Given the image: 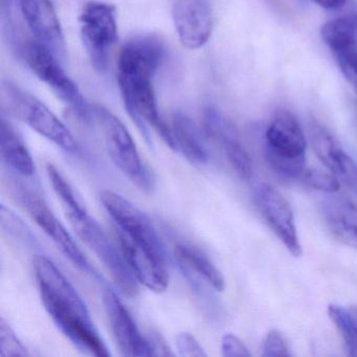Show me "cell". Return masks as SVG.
<instances>
[{"mask_svg": "<svg viewBox=\"0 0 357 357\" xmlns=\"http://www.w3.org/2000/svg\"><path fill=\"white\" fill-rule=\"evenodd\" d=\"M165 55L166 47L158 36L145 35L130 39L119 55L118 83L125 108L147 143L152 144L150 128H153L175 150L172 131L160 118L153 86Z\"/></svg>", "mask_w": 357, "mask_h": 357, "instance_id": "1", "label": "cell"}, {"mask_svg": "<svg viewBox=\"0 0 357 357\" xmlns=\"http://www.w3.org/2000/svg\"><path fill=\"white\" fill-rule=\"evenodd\" d=\"M33 266L45 310L60 331L83 352L97 357L109 356L84 301L55 263L47 257L36 255Z\"/></svg>", "mask_w": 357, "mask_h": 357, "instance_id": "2", "label": "cell"}, {"mask_svg": "<svg viewBox=\"0 0 357 357\" xmlns=\"http://www.w3.org/2000/svg\"><path fill=\"white\" fill-rule=\"evenodd\" d=\"M78 119L97 129L110 160L133 185L144 192L154 189L153 173L142 160L126 127L112 112L100 105H89L86 114Z\"/></svg>", "mask_w": 357, "mask_h": 357, "instance_id": "3", "label": "cell"}, {"mask_svg": "<svg viewBox=\"0 0 357 357\" xmlns=\"http://www.w3.org/2000/svg\"><path fill=\"white\" fill-rule=\"evenodd\" d=\"M306 139L291 112L280 109L265 132V160L285 181H301L306 171Z\"/></svg>", "mask_w": 357, "mask_h": 357, "instance_id": "4", "label": "cell"}, {"mask_svg": "<svg viewBox=\"0 0 357 357\" xmlns=\"http://www.w3.org/2000/svg\"><path fill=\"white\" fill-rule=\"evenodd\" d=\"M0 105L3 114L28 125L64 151L78 153V143L70 129L34 96L11 82H3L0 89Z\"/></svg>", "mask_w": 357, "mask_h": 357, "instance_id": "5", "label": "cell"}, {"mask_svg": "<svg viewBox=\"0 0 357 357\" xmlns=\"http://www.w3.org/2000/svg\"><path fill=\"white\" fill-rule=\"evenodd\" d=\"M68 219L77 235L103 263L121 292L128 298L137 296L139 284L137 278L133 275L121 248H118L108 238L99 222L89 212Z\"/></svg>", "mask_w": 357, "mask_h": 357, "instance_id": "6", "label": "cell"}, {"mask_svg": "<svg viewBox=\"0 0 357 357\" xmlns=\"http://www.w3.org/2000/svg\"><path fill=\"white\" fill-rule=\"evenodd\" d=\"M18 57L30 68L31 72L68 105L77 118L84 116L89 108L76 83L62 68V62L47 47L36 40H30L22 47Z\"/></svg>", "mask_w": 357, "mask_h": 357, "instance_id": "7", "label": "cell"}, {"mask_svg": "<svg viewBox=\"0 0 357 357\" xmlns=\"http://www.w3.org/2000/svg\"><path fill=\"white\" fill-rule=\"evenodd\" d=\"M81 38L87 56L97 72L107 70L110 52L118 40L116 8L103 1H89L80 17Z\"/></svg>", "mask_w": 357, "mask_h": 357, "instance_id": "8", "label": "cell"}, {"mask_svg": "<svg viewBox=\"0 0 357 357\" xmlns=\"http://www.w3.org/2000/svg\"><path fill=\"white\" fill-rule=\"evenodd\" d=\"M16 194L22 206L34 219L35 222L55 242L56 245L63 252L64 256L81 271L97 275L86 257L77 245L74 238L58 220L54 213L50 210L45 200L38 194L24 187H18Z\"/></svg>", "mask_w": 357, "mask_h": 357, "instance_id": "9", "label": "cell"}, {"mask_svg": "<svg viewBox=\"0 0 357 357\" xmlns=\"http://www.w3.org/2000/svg\"><path fill=\"white\" fill-rule=\"evenodd\" d=\"M100 197L104 208L118 227V231L137 243L166 254L153 223L141 208L110 190L102 191Z\"/></svg>", "mask_w": 357, "mask_h": 357, "instance_id": "10", "label": "cell"}, {"mask_svg": "<svg viewBox=\"0 0 357 357\" xmlns=\"http://www.w3.org/2000/svg\"><path fill=\"white\" fill-rule=\"evenodd\" d=\"M259 212L273 233L294 257L302 255V245L296 233L294 212L286 198L273 185L262 183L255 191Z\"/></svg>", "mask_w": 357, "mask_h": 357, "instance_id": "11", "label": "cell"}, {"mask_svg": "<svg viewBox=\"0 0 357 357\" xmlns=\"http://www.w3.org/2000/svg\"><path fill=\"white\" fill-rule=\"evenodd\" d=\"M116 234L121 250L137 282L152 291H165L169 285L166 254L137 243L118 229Z\"/></svg>", "mask_w": 357, "mask_h": 357, "instance_id": "12", "label": "cell"}, {"mask_svg": "<svg viewBox=\"0 0 357 357\" xmlns=\"http://www.w3.org/2000/svg\"><path fill=\"white\" fill-rule=\"evenodd\" d=\"M172 17L185 49L198 50L208 43L214 24L211 0H175Z\"/></svg>", "mask_w": 357, "mask_h": 357, "instance_id": "13", "label": "cell"}, {"mask_svg": "<svg viewBox=\"0 0 357 357\" xmlns=\"http://www.w3.org/2000/svg\"><path fill=\"white\" fill-rule=\"evenodd\" d=\"M20 8L35 40L63 63L66 59V38L51 0H20Z\"/></svg>", "mask_w": 357, "mask_h": 357, "instance_id": "14", "label": "cell"}, {"mask_svg": "<svg viewBox=\"0 0 357 357\" xmlns=\"http://www.w3.org/2000/svg\"><path fill=\"white\" fill-rule=\"evenodd\" d=\"M103 304L112 334L125 356H154L148 337H144L128 309L112 289L103 292Z\"/></svg>", "mask_w": 357, "mask_h": 357, "instance_id": "15", "label": "cell"}, {"mask_svg": "<svg viewBox=\"0 0 357 357\" xmlns=\"http://www.w3.org/2000/svg\"><path fill=\"white\" fill-rule=\"evenodd\" d=\"M204 131L222 147L234 171L243 181L252 179V162L240 139L236 127L216 108L208 107L204 112Z\"/></svg>", "mask_w": 357, "mask_h": 357, "instance_id": "16", "label": "cell"}, {"mask_svg": "<svg viewBox=\"0 0 357 357\" xmlns=\"http://www.w3.org/2000/svg\"><path fill=\"white\" fill-rule=\"evenodd\" d=\"M309 137L315 154L321 162L357 195V164L338 145L331 133L312 120L309 122Z\"/></svg>", "mask_w": 357, "mask_h": 357, "instance_id": "17", "label": "cell"}, {"mask_svg": "<svg viewBox=\"0 0 357 357\" xmlns=\"http://www.w3.org/2000/svg\"><path fill=\"white\" fill-rule=\"evenodd\" d=\"M321 38L340 68L357 64V13L330 20L321 28Z\"/></svg>", "mask_w": 357, "mask_h": 357, "instance_id": "18", "label": "cell"}, {"mask_svg": "<svg viewBox=\"0 0 357 357\" xmlns=\"http://www.w3.org/2000/svg\"><path fill=\"white\" fill-rule=\"evenodd\" d=\"M0 155L3 164L20 176L30 178L36 172L34 160L20 133L6 118L0 125Z\"/></svg>", "mask_w": 357, "mask_h": 357, "instance_id": "19", "label": "cell"}, {"mask_svg": "<svg viewBox=\"0 0 357 357\" xmlns=\"http://www.w3.org/2000/svg\"><path fill=\"white\" fill-rule=\"evenodd\" d=\"M323 216L332 235L357 250V204L346 198H332L323 204Z\"/></svg>", "mask_w": 357, "mask_h": 357, "instance_id": "20", "label": "cell"}, {"mask_svg": "<svg viewBox=\"0 0 357 357\" xmlns=\"http://www.w3.org/2000/svg\"><path fill=\"white\" fill-rule=\"evenodd\" d=\"M175 150L194 164L208 162V153L197 125L183 114H175L171 125Z\"/></svg>", "mask_w": 357, "mask_h": 357, "instance_id": "21", "label": "cell"}, {"mask_svg": "<svg viewBox=\"0 0 357 357\" xmlns=\"http://www.w3.org/2000/svg\"><path fill=\"white\" fill-rule=\"evenodd\" d=\"M175 258L183 273L197 275L217 291L225 290V280L222 273L198 248L188 244H179L175 248Z\"/></svg>", "mask_w": 357, "mask_h": 357, "instance_id": "22", "label": "cell"}, {"mask_svg": "<svg viewBox=\"0 0 357 357\" xmlns=\"http://www.w3.org/2000/svg\"><path fill=\"white\" fill-rule=\"evenodd\" d=\"M328 314L340 332L349 356L357 357V306L331 304Z\"/></svg>", "mask_w": 357, "mask_h": 357, "instance_id": "23", "label": "cell"}, {"mask_svg": "<svg viewBox=\"0 0 357 357\" xmlns=\"http://www.w3.org/2000/svg\"><path fill=\"white\" fill-rule=\"evenodd\" d=\"M47 175L51 181L52 187L61 200L68 218L79 216L87 212L82 200L78 197L70 183L66 181V177L60 173L54 165L50 164L47 167Z\"/></svg>", "mask_w": 357, "mask_h": 357, "instance_id": "24", "label": "cell"}, {"mask_svg": "<svg viewBox=\"0 0 357 357\" xmlns=\"http://www.w3.org/2000/svg\"><path fill=\"white\" fill-rule=\"evenodd\" d=\"M301 183L325 193H335L340 188V181L333 173L317 168H307Z\"/></svg>", "mask_w": 357, "mask_h": 357, "instance_id": "25", "label": "cell"}, {"mask_svg": "<svg viewBox=\"0 0 357 357\" xmlns=\"http://www.w3.org/2000/svg\"><path fill=\"white\" fill-rule=\"evenodd\" d=\"M22 340H18L11 326L1 319L0 321V357H24L29 356Z\"/></svg>", "mask_w": 357, "mask_h": 357, "instance_id": "26", "label": "cell"}, {"mask_svg": "<svg viewBox=\"0 0 357 357\" xmlns=\"http://www.w3.org/2000/svg\"><path fill=\"white\" fill-rule=\"evenodd\" d=\"M1 225L3 229H8L11 235L22 241L26 243L35 242L34 236L29 227L13 212L5 208V206H1Z\"/></svg>", "mask_w": 357, "mask_h": 357, "instance_id": "27", "label": "cell"}, {"mask_svg": "<svg viewBox=\"0 0 357 357\" xmlns=\"http://www.w3.org/2000/svg\"><path fill=\"white\" fill-rule=\"evenodd\" d=\"M262 356L289 357L291 356L287 340L283 334L277 329L271 330L267 333L262 346Z\"/></svg>", "mask_w": 357, "mask_h": 357, "instance_id": "28", "label": "cell"}, {"mask_svg": "<svg viewBox=\"0 0 357 357\" xmlns=\"http://www.w3.org/2000/svg\"><path fill=\"white\" fill-rule=\"evenodd\" d=\"M177 350L179 355L185 357H204L206 356V351L202 344L196 340L195 336L188 332L178 334L176 340Z\"/></svg>", "mask_w": 357, "mask_h": 357, "instance_id": "29", "label": "cell"}, {"mask_svg": "<svg viewBox=\"0 0 357 357\" xmlns=\"http://www.w3.org/2000/svg\"><path fill=\"white\" fill-rule=\"evenodd\" d=\"M221 352L225 357H250L248 347L233 334H225L221 340Z\"/></svg>", "mask_w": 357, "mask_h": 357, "instance_id": "30", "label": "cell"}, {"mask_svg": "<svg viewBox=\"0 0 357 357\" xmlns=\"http://www.w3.org/2000/svg\"><path fill=\"white\" fill-rule=\"evenodd\" d=\"M148 340H149L150 344H151L154 355H162V356H173L174 355V353L171 352L166 342L158 334L149 336Z\"/></svg>", "mask_w": 357, "mask_h": 357, "instance_id": "31", "label": "cell"}, {"mask_svg": "<svg viewBox=\"0 0 357 357\" xmlns=\"http://www.w3.org/2000/svg\"><path fill=\"white\" fill-rule=\"evenodd\" d=\"M340 68L357 93V64H355V66H340Z\"/></svg>", "mask_w": 357, "mask_h": 357, "instance_id": "32", "label": "cell"}, {"mask_svg": "<svg viewBox=\"0 0 357 357\" xmlns=\"http://www.w3.org/2000/svg\"><path fill=\"white\" fill-rule=\"evenodd\" d=\"M312 1L324 9L336 10L344 7L348 0H312Z\"/></svg>", "mask_w": 357, "mask_h": 357, "instance_id": "33", "label": "cell"}]
</instances>
